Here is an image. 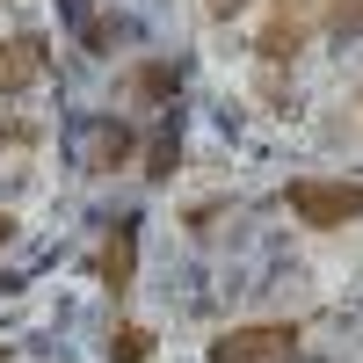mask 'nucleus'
Listing matches in <instances>:
<instances>
[{"label":"nucleus","mask_w":363,"mask_h":363,"mask_svg":"<svg viewBox=\"0 0 363 363\" xmlns=\"http://www.w3.org/2000/svg\"><path fill=\"white\" fill-rule=\"evenodd\" d=\"M284 203L313 233H342V225L363 218V182H349V174H298V182H284Z\"/></svg>","instance_id":"f257e3e1"},{"label":"nucleus","mask_w":363,"mask_h":363,"mask_svg":"<svg viewBox=\"0 0 363 363\" xmlns=\"http://www.w3.org/2000/svg\"><path fill=\"white\" fill-rule=\"evenodd\" d=\"M313 29H327V0H269V15H262V29H255V58L291 66V58L306 51Z\"/></svg>","instance_id":"f03ea898"},{"label":"nucleus","mask_w":363,"mask_h":363,"mask_svg":"<svg viewBox=\"0 0 363 363\" xmlns=\"http://www.w3.org/2000/svg\"><path fill=\"white\" fill-rule=\"evenodd\" d=\"M298 356V327L291 320H262V327H225L211 342V363H291Z\"/></svg>","instance_id":"7ed1b4c3"},{"label":"nucleus","mask_w":363,"mask_h":363,"mask_svg":"<svg viewBox=\"0 0 363 363\" xmlns=\"http://www.w3.org/2000/svg\"><path fill=\"white\" fill-rule=\"evenodd\" d=\"M51 66V44L37 29H22V37H0V95H22V87H37Z\"/></svg>","instance_id":"20e7f679"},{"label":"nucleus","mask_w":363,"mask_h":363,"mask_svg":"<svg viewBox=\"0 0 363 363\" xmlns=\"http://www.w3.org/2000/svg\"><path fill=\"white\" fill-rule=\"evenodd\" d=\"M95 277H102L109 298H131V277H138V225H131V218H124V225H109L102 255H95Z\"/></svg>","instance_id":"39448f33"},{"label":"nucleus","mask_w":363,"mask_h":363,"mask_svg":"<svg viewBox=\"0 0 363 363\" xmlns=\"http://www.w3.org/2000/svg\"><path fill=\"white\" fill-rule=\"evenodd\" d=\"M131 153H138V131L124 124V116H109V124L95 131V145H87V167H95V174H116Z\"/></svg>","instance_id":"423d86ee"},{"label":"nucleus","mask_w":363,"mask_h":363,"mask_svg":"<svg viewBox=\"0 0 363 363\" xmlns=\"http://www.w3.org/2000/svg\"><path fill=\"white\" fill-rule=\"evenodd\" d=\"M174 87H182V66H174V58H153V66H131V73H124V95H131V102H167Z\"/></svg>","instance_id":"0eeeda50"},{"label":"nucleus","mask_w":363,"mask_h":363,"mask_svg":"<svg viewBox=\"0 0 363 363\" xmlns=\"http://www.w3.org/2000/svg\"><path fill=\"white\" fill-rule=\"evenodd\" d=\"M174 167H182V131H174V124H160V131H153V145H145V182H167Z\"/></svg>","instance_id":"6e6552de"},{"label":"nucleus","mask_w":363,"mask_h":363,"mask_svg":"<svg viewBox=\"0 0 363 363\" xmlns=\"http://www.w3.org/2000/svg\"><path fill=\"white\" fill-rule=\"evenodd\" d=\"M153 327H116L109 335V363H153Z\"/></svg>","instance_id":"1a4fd4ad"},{"label":"nucleus","mask_w":363,"mask_h":363,"mask_svg":"<svg viewBox=\"0 0 363 363\" xmlns=\"http://www.w3.org/2000/svg\"><path fill=\"white\" fill-rule=\"evenodd\" d=\"M363 29V0H327V37H356Z\"/></svg>","instance_id":"9d476101"},{"label":"nucleus","mask_w":363,"mask_h":363,"mask_svg":"<svg viewBox=\"0 0 363 363\" xmlns=\"http://www.w3.org/2000/svg\"><path fill=\"white\" fill-rule=\"evenodd\" d=\"M203 15H211V22H240V15H247V0H203Z\"/></svg>","instance_id":"9b49d317"},{"label":"nucleus","mask_w":363,"mask_h":363,"mask_svg":"<svg viewBox=\"0 0 363 363\" xmlns=\"http://www.w3.org/2000/svg\"><path fill=\"white\" fill-rule=\"evenodd\" d=\"M15 233H22V225H15V211H0V247H8Z\"/></svg>","instance_id":"f8f14e48"},{"label":"nucleus","mask_w":363,"mask_h":363,"mask_svg":"<svg viewBox=\"0 0 363 363\" xmlns=\"http://www.w3.org/2000/svg\"><path fill=\"white\" fill-rule=\"evenodd\" d=\"M58 8H66V15H95V0H58Z\"/></svg>","instance_id":"ddd939ff"},{"label":"nucleus","mask_w":363,"mask_h":363,"mask_svg":"<svg viewBox=\"0 0 363 363\" xmlns=\"http://www.w3.org/2000/svg\"><path fill=\"white\" fill-rule=\"evenodd\" d=\"M0 363H8V349H0Z\"/></svg>","instance_id":"4468645a"}]
</instances>
